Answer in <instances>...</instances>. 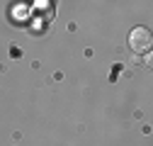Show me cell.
<instances>
[{
	"label": "cell",
	"mask_w": 153,
	"mask_h": 146,
	"mask_svg": "<svg viewBox=\"0 0 153 146\" xmlns=\"http://www.w3.org/2000/svg\"><path fill=\"white\" fill-rule=\"evenodd\" d=\"M129 46L134 54H148L151 46H153V36L146 27H134L131 34H129Z\"/></svg>",
	"instance_id": "6da1fadb"
}]
</instances>
